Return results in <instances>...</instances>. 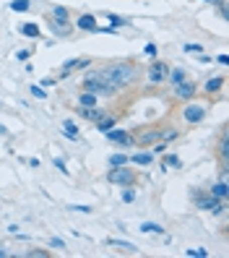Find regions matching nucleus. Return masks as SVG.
I'll use <instances>...</instances> for the list:
<instances>
[{
	"mask_svg": "<svg viewBox=\"0 0 229 258\" xmlns=\"http://www.w3.org/2000/svg\"><path fill=\"white\" fill-rule=\"evenodd\" d=\"M44 24L50 26V32L55 34V37H73V32H75V26H63V24H57V21H52L47 13H44Z\"/></svg>",
	"mask_w": 229,
	"mask_h": 258,
	"instance_id": "nucleus-17",
	"label": "nucleus"
},
{
	"mask_svg": "<svg viewBox=\"0 0 229 258\" xmlns=\"http://www.w3.org/2000/svg\"><path fill=\"white\" fill-rule=\"evenodd\" d=\"M107 24L110 26H115V29H120V26H128L130 24V19H125V16H117V13H107Z\"/></svg>",
	"mask_w": 229,
	"mask_h": 258,
	"instance_id": "nucleus-25",
	"label": "nucleus"
},
{
	"mask_svg": "<svg viewBox=\"0 0 229 258\" xmlns=\"http://www.w3.org/2000/svg\"><path fill=\"white\" fill-rule=\"evenodd\" d=\"M47 16H50L52 21H57V24H63V26H73V16H75V13H73L68 6H52Z\"/></svg>",
	"mask_w": 229,
	"mask_h": 258,
	"instance_id": "nucleus-14",
	"label": "nucleus"
},
{
	"mask_svg": "<svg viewBox=\"0 0 229 258\" xmlns=\"http://www.w3.org/2000/svg\"><path fill=\"white\" fill-rule=\"evenodd\" d=\"M19 32H21L24 37H32V39H37V37L42 34L37 24H21V26H19Z\"/></svg>",
	"mask_w": 229,
	"mask_h": 258,
	"instance_id": "nucleus-26",
	"label": "nucleus"
},
{
	"mask_svg": "<svg viewBox=\"0 0 229 258\" xmlns=\"http://www.w3.org/2000/svg\"><path fill=\"white\" fill-rule=\"evenodd\" d=\"M52 84H57L55 76H47V79H42V86H52Z\"/></svg>",
	"mask_w": 229,
	"mask_h": 258,
	"instance_id": "nucleus-36",
	"label": "nucleus"
},
{
	"mask_svg": "<svg viewBox=\"0 0 229 258\" xmlns=\"http://www.w3.org/2000/svg\"><path fill=\"white\" fill-rule=\"evenodd\" d=\"M180 117H182V123H185V125L195 128V125L206 123V117H208V107L198 104L195 99H193V102H185V104H182V110H180Z\"/></svg>",
	"mask_w": 229,
	"mask_h": 258,
	"instance_id": "nucleus-7",
	"label": "nucleus"
},
{
	"mask_svg": "<svg viewBox=\"0 0 229 258\" xmlns=\"http://www.w3.org/2000/svg\"><path fill=\"white\" fill-rule=\"evenodd\" d=\"M172 99H175V102H182V104L198 99V84H195L193 79H185V81L175 84V86H172Z\"/></svg>",
	"mask_w": 229,
	"mask_h": 258,
	"instance_id": "nucleus-10",
	"label": "nucleus"
},
{
	"mask_svg": "<svg viewBox=\"0 0 229 258\" xmlns=\"http://www.w3.org/2000/svg\"><path fill=\"white\" fill-rule=\"evenodd\" d=\"M128 162H130L128 154H112L110 159H107V164H110V167H120V164H128Z\"/></svg>",
	"mask_w": 229,
	"mask_h": 258,
	"instance_id": "nucleus-30",
	"label": "nucleus"
},
{
	"mask_svg": "<svg viewBox=\"0 0 229 258\" xmlns=\"http://www.w3.org/2000/svg\"><path fill=\"white\" fill-rule=\"evenodd\" d=\"M185 79H190V73H188L185 68H182V66H170V73H167V84L175 86V84L185 81Z\"/></svg>",
	"mask_w": 229,
	"mask_h": 258,
	"instance_id": "nucleus-18",
	"label": "nucleus"
},
{
	"mask_svg": "<svg viewBox=\"0 0 229 258\" xmlns=\"http://www.w3.org/2000/svg\"><path fill=\"white\" fill-rule=\"evenodd\" d=\"M203 3H211V6H219V0H203Z\"/></svg>",
	"mask_w": 229,
	"mask_h": 258,
	"instance_id": "nucleus-42",
	"label": "nucleus"
},
{
	"mask_svg": "<svg viewBox=\"0 0 229 258\" xmlns=\"http://www.w3.org/2000/svg\"><path fill=\"white\" fill-rule=\"evenodd\" d=\"M185 52H201V47L198 44H185Z\"/></svg>",
	"mask_w": 229,
	"mask_h": 258,
	"instance_id": "nucleus-39",
	"label": "nucleus"
},
{
	"mask_svg": "<svg viewBox=\"0 0 229 258\" xmlns=\"http://www.w3.org/2000/svg\"><path fill=\"white\" fill-rule=\"evenodd\" d=\"M208 193L216 196V199H229V183H221V180H219V183H213L208 188Z\"/></svg>",
	"mask_w": 229,
	"mask_h": 258,
	"instance_id": "nucleus-22",
	"label": "nucleus"
},
{
	"mask_svg": "<svg viewBox=\"0 0 229 258\" xmlns=\"http://www.w3.org/2000/svg\"><path fill=\"white\" fill-rule=\"evenodd\" d=\"M94 71L99 76H104L110 84H115L120 92H125V89H133V86L141 84L146 68L135 57H117V60H110V63H102Z\"/></svg>",
	"mask_w": 229,
	"mask_h": 258,
	"instance_id": "nucleus-1",
	"label": "nucleus"
},
{
	"mask_svg": "<svg viewBox=\"0 0 229 258\" xmlns=\"http://www.w3.org/2000/svg\"><path fill=\"white\" fill-rule=\"evenodd\" d=\"M146 55H157V47H154V44H146Z\"/></svg>",
	"mask_w": 229,
	"mask_h": 258,
	"instance_id": "nucleus-40",
	"label": "nucleus"
},
{
	"mask_svg": "<svg viewBox=\"0 0 229 258\" xmlns=\"http://www.w3.org/2000/svg\"><path fill=\"white\" fill-rule=\"evenodd\" d=\"M193 204L201 211H211L213 217H221L229 206L226 199H216V196H211L208 190H193Z\"/></svg>",
	"mask_w": 229,
	"mask_h": 258,
	"instance_id": "nucleus-5",
	"label": "nucleus"
},
{
	"mask_svg": "<svg viewBox=\"0 0 229 258\" xmlns=\"http://www.w3.org/2000/svg\"><path fill=\"white\" fill-rule=\"evenodd\" d=\"M75 112H79V117L86 120V123H97V120H102V115L107 110H102L99 104H94V107H79V104H75Z\"/></svg>",
	"mask_w": 229,
	"mask_h": 258,
	"instance_id": "nucleus-15",
	"label": "nucleus"
},
{
	"mask_svg": "<svg viewBox=\"0 0 229 258\" xmlns=\"http://www.w3.org/2000/svg\"><path fill=\"white\" fill-rule=\"evenodd\" d=\"M162 123H164V120L133 128V131H130V133H133V146H135V149H151L154 144H159V139H162Z\"/></svg>",
	"mask_w": 229,
	"mask_h": 258,
	"instance_id": "nucleus-4",
	"label": "nucleus"
},
{
	"mask_svg": "<svg viewBox=\"0 0 229 258\" xmlns=\"http://www.w3.org/2000/svg\"><path fill=\"white\" fill-rule=\"evenodd\" d=\"M216 60H219V63H221V66H226V63H229V55H219Z\"/></svg>",
	"mask_w": 229,
	"mask_h": 258,
	"instance_id": "nucleus-41",
	"label": "nucleus"
},
{
	"mask_svg": "<svg viewBox=\"0 0 229 258\" xmlns=\"http://www.w3.org/2000/svg\"><path fill=\"white\" fill-rule=\"evenodd\" d=\"M29 8H32V0H13L11 3V11H16V13H26Z\"/></svg>",
	"mask_w": 229,
	"mask_h": 258,
	"instance_id": "nucleus-29",
	"label": "nucleus"
},
{
	"mask_svg": "<svg viewBox=\"0 0 229 258\" xmlns=\"http://www.w3.org/2000/svg\"><path fill=\"white\" fill-rule=\"evenodd\" d=\"M55 253L52 250H47V248H29V250H24V258H52Z\"/></svg>",
	"mask_w": 229,
	"mask_h": 258,
	"instance_id": "nucleus-24",
	"label": "nucleus"
},
{
	"mask_svg": "<svg viewBox=\"0 0 229 258\" xmlns=\"http://www.w3.org/2000/svg\"><path fill=\"white\" fill-rule=\"evenodd\" d=\"M213 154H216V159H219V167L229 164V125L226 123L219 131V139H216V146H213Z\"/></svg>",
	"mask_w": 229,
	"mask_h": 258,
	"instance_id": "nucleus-11",
	"label": "nucleus"
},
{
	"mask_svg": "<svg viewBox=\"0 0 229 258\" xmlns=\"http://www.w3.org/2000/svg\"><path fill=\"white\" fill-rule=\"evenodd\" d=\"M104 180L110 185H117V188H138L146 180V175L130 164H120V167H110V172L104 175Z\"/></svg>",
	"mask_w": 229,
	"mask_h": 258,
	"instance_id": "nucleus-2",
	"label": "nucleus"
},
{
	"mask_svg": "<svg viewBox=\"0 0 229 258\" xmlns=\"http://www.w3.org/2000/svg\"><path fill=\"white\" fill-rule=\"evenodd\" d=\"M224 86H226V76L224 73L208 76V79L203 81V86H198V97H206L211 104H216L224 97Z\"/></svg>",
	"mask_w": 229,
	"mask_h": 258,
	"instance_id": "nucleus-6",
	"label": "nucleus"
},
{
	"mask_svg": "<svg viewBox=\"0 0 229 258\" xmlns=\"http://www.w3.org/2000/svg\"><path fill=\"white\" fill-rule=\"evenodd\" d=\"M185 255H195V258H206V255H208V250H203V248H188V250H185Z\"/></svg>",
	"mask_w": 229,
	"mask_h": 258,
	"instance_id": "nucleus-32",
	"label": "nucleus"
},
{
	"mask_svg": "<svg viewBox=\"0 0 229 258\" xmlns=\"http://www.w3.org/2000/svg\"><path fill=\"white\" fill-rule=\"evenodd\" d=\"M133 164H141V167H148V164H154V151L151 149H141L138 154H133L130 157Z\"/></svg>",
	"mask_w": 229,
	"mask_h": 258,
	"instance_id": "nucleus-19",
	"label": "nucleus"
},
{
	"mask_svg": "<svg viewBox=\"0 0 229 258\" xmlns=\"http://www.w3.org/2000/svg\"><path fill=\"white\" fill-rule=\"evenodd\" d=\"M73 26L79 32H89V34H97V29H99L94 13H79V16H73Z\"/></svg>",
	"mask_w": 229,
	"mask_h": 258,
	"instance_id": "nucleus-13",
	"label": "nucleus"
},
{
	"mask_svg": "<svg viewBox=\"0 0 229 258\" xmlns=\"http://www.w3.org/2000/svg\"><path fill=\"white\" fill-rule=\"evenodd\" d=\"M63 133L68 136V139H73V141H79V139H81V133H79V125H75L73 120H63Z\"/></svg>",
	"mask_w": 229,
	"mask_h": 258,
	"instance_id": "nucleus-23",
	"label": "nucleus"
},
{
	"mask_svg": "<svg viewBox=\"0 0 229 258\" xmlns=\"http://www.w3.org/2000/svg\"><path fill=\"white\" fill-rule=\"evenodd\" d=\"M180 136H182V128H177V125H172V123H167V120H164V123H162V144H172V141H177L180 139Z\"/></svg>",
	"mask_w": 229,
	"mask_h": 258,
	"instance_id": "nucleus-16",
	"label": "nucleus"
},
{
	"mask_svg": "<svg viewBox=\"0 0 229 258\" xmlns=\"http://www.w3.org/2000/svg\"><path fill=\"white\" fill-rule=\"evenodd\" d=\"M99 104V97L91 94V92H79V107H94Z\"/></svg>",
	"mask_w": 229,
	"mask_h": 258,
	"instance_id": "nucleus-21",
	"label": "nucleus"
},
{
	"mask_svg": "<svg viewBox=\"0 0 229 258\" xmlns=\"http://www.w3.org/2000/svg\"><path fill=\"white\" fill-rule=\"evenodd\" d=\"M11 255H16V253H13L8 245H6V242L3 240H0V258H11Z\"/></svg>",
	"mask_w": 229,
	"mask_h": 258,
	"instance_id": "nucleus-34",
	"label": "nucleus"
},
{
	"mask_svg": "<svg viewBox=\"0 0 229 258\" xmlns=\"http://www.w3.org/2000/svg\"><path fill=\"white\" fill-rule=\"evenodd\" d=\"M141 232H151V235H164V227L162 224H157V222H143L141 224Z\"/></svg>",
	"mask_w": 229,
	"mask_h": 258,
	"instance_id": "nucleus-27",
	"label": "nucleus"
},
{
	"mask_svg": "<svg viewBox=\"0 0 229 258\" xmlns=\"http://www.w3.org/2000/svg\"><path fill=\"white\" fill-rule=\"evenodd\" d=\"M162 167H164V170H170V167H172V170H180L182 162H180V157H175V154H167V157L162 159Z\"/></svg>",
	"mask_w": 229,
	"mask_h": 258,
	"instance_id": "nucleus-28",
	"label": "nucleus"
},
{
	"mask_svg": "<svg viewBox=\"0 0 229 258\" xmlns=\"http://www.w3.org/2000/svg\"><path fill=\"white\" fill-rule=\"evenodd\" d=\"M107 245L117 248L120 253H138V248H135L133 242H125V240H107Z\"/></svg>",
	"mask_w": 229,
	"mask_h": 258,
	"instance_id": "nucleus-20",
	"label": "nucleus"
},
{
	"mask_svg": "<svg viewBox=\"0 0 229 258\" xmlns=\"http://www.w3.org/2000/svg\"><path fill=\"white\" fill-rule=\"evenodd\" d=\"M81 92H91V94H97V97H117V94H120V89H117L115 84L107 81L104 76H99L97 71H91V73L84 76Z\"/></svg>",
	"mask_w": 229,
	"mask_h": 258,
	"instance_id": "nucleus-3",
	"label": "nucleus"
},
{
	"mask_svg": "<svg viewBox=\"0 0 229 258\" xmlns=\"http://www.w3.org/2000/svg\"><path fill=\"white\" fill-rule=\"evenodd\" d=\"M125 204H130V201H135V188H123V196H120Z\"/></svg>",
	"mask_w": 229,
	"mask_h": 258,
	"instance_id": "nucleus-31",
	"label": "nucleus"
},
{
	"mask_svg": "<svg viewBox=\"0 0 229 258\" xmlns=\"http://www.w3.org/2000/svg\"><path fill=\"white\" fill-rule=\"evenodd\" d=\"M16 57H19V60H26V57H32V50H21V52H19Z\"/></svg>",
	"mask_w": 229,
	"mask_h": 258,
	"instance_id": "nucleus-38",
	"label": "nucleus"
},
{
	"mask_svg": "<svg viewBox=\"0 0 229 258\" xmlns=\"http://www.w3.org/2000/svg\"><path fill=\"white\" fill-rule=\"evenodd\" d=\"M216 8H219V19H221V21H226V19H229V11H226V0H219V6H216Z\"/></svg>",
	"mask_w": 229,
	"mask_h": 258,
	"instance_id": "nucleus-33",
	"label": "nucleus"
},
{
	"mask_svg": "<svg viewBox=\"0 0 229 258\" xmlns=\"http://www.w3.org/2000/svg\"><path fill=\"white\" fill-rule=\"evenodd\" d=\"M91 63H94V57H91V55L73 57V60H68V63H63V66L55 71V79H68V76L75 73V71H86V68H91Z\"/></svg>",
	"mask_w": 229,
	"mask_h": 258,
	"instance_id": "nucleus-9",
	"label": "nucleus"
},
{
	"mask_svg": "<svg viewBox=\"0 0 229 258\" xmlns=\"http://www.w3.org/2000/svg\"><path fill=\"white\" fill-rule=\"evenodd\" d=\"M73 211H86V214H91V211H94V209H91V206H70Z\"/></svg>",
	"mask_w": 229,
	"mask_h": 258,
	"instance_id": "nucleus-37",
	"label": "nucleus"
},
{
	"mask_svg": "<svg viewBox=\"0 0 229 258\" xmlns=\"http://www.w3.org/2000/svg\"><path fill=\"white\" fill-rule=\"evenodd\" d=\"M167 73H170V63H167V60L154 57V60L148 63V68L143 71V79H146L151 86H162V84H167Z\"/></svg>",
	"mask_w": 229,
	"mask_h": 258,
	"instance_id": "nucleus-8",
	"label": "nucleus"
},
{
	"mask_svg": "<svg viewBox=\"0 0 229 258\" xmlns=\"http://www.w3.org/2000/svg\"><path fill=\"white\" fill-rule=\"evenodd\" d=\"M104 136H107V141H110L112 146H117V149H130V146H133V133H130V131L110 128Z\"/></svg>",
	"mask_w": 229,
	"mask_h": 258,
	"instance_id": "nucleus-12",
	"label": "nucleus"
},
{
	"mask_svg": "<svg viewBox=\"0 0 229 258\" xmlns=\"http://www.w3.org/2000/svg\"><path fill=\"white\" fill-rule=\"evenodd\" d=\"M32 97H37V99H44V89H39V86H32Z\"/></svg>",
	"mask_w": 229,
	"mask_h": 258,
	"instance_id": "nucleus-35",
	"label": "nucleus"
}]
</instances>
